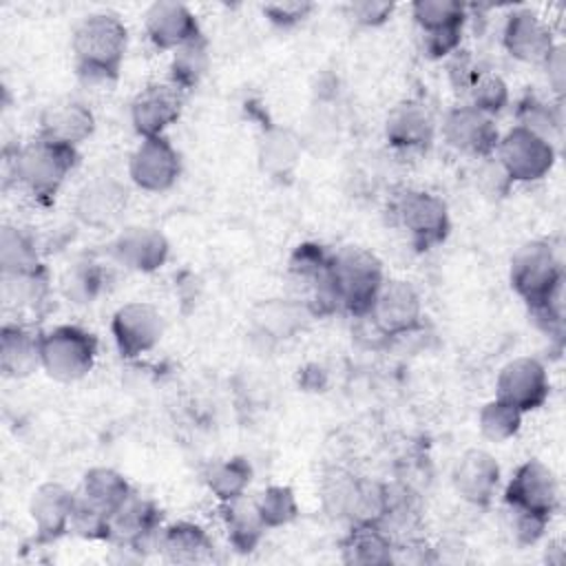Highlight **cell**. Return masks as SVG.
I'll use <instances>...</instances> for the list:
<instances>
[{"label": "cell", "instance_id": "1", "mask_svg": "<svg viewBox=\"0 0 566 566\" xmlns=\"http://www.w3.org/2000/svg\"><path fill=\"white\" fill-rule=\"evenodd\" d=\"M128 31L115 13H93L73 33L77 75L84 84H113L119 75Z\"/></svg>", "mask_w": 566, "mask_h": 566}, {"label": "cell", "instance_id": "2", "mask_svg": "<svg viewBox=\"0 0 566 566\" xmlns=\"http://www.w3.org/2000/svg\"><path fill=\"white\" fill-rule=\"evenodd\" d=\"M509 279L528 312L562 310L564 270L548 241L535 239L520 245L511 259Z\"/></svg>", "mask_w": 566, "mask_h": 566}, {"label": "cell", "instance_id": "3", "mask_svg": "<svg viewBox=\"0 0 566 566\" xmlns=\"http://www.w3.org/2000/svg\"><path fill=\"white\" fill-rule=\"evenodd\" d=\"M385 281L380 259L358 245H345L329 256V290L336 310L352 316H367Z\"/></svg>", "mask_w": 566, "mask_h": 566}, {"label": "cell", "instance_id": "4", "mask_svg": "<svg viewBox=\"0 0 566 566\" xmlns=\"http://www.w3.org/2000/svg\"><path fill=\"white\" fill-rule=\"evenodd\" d=\"M77 166V148L35 137L27 146L15 150L11 170L15 184H20L38 201H51L71 170Z\"/></svg>", "mask_w": 566, "mask_h": 566}, {"label": "cell", "instance_id": "5", "mask_svg": "<svg viewBox=\"0 0 566 566\" xmlns=\"http://www.w3.org/2000/svg\"><path fill=\"white\" fill-rule=\"evenodd\" d=\"M389 221L400 228L416 250H431L451 230L447 203L424 190H402L389 203Z\"/></svg>", "mask_w": 566, "mask_h": 566}, {"label": "cell", "instance_id": "6", "mask_svg": "<svg viewBox=\"0 0 566 566\" xmlns=\"http://www.w3.org/2000/svg\"><path fill=\"white\" fill-rule=\"evenodd\" d=\"M42 369L60 380L73 382L84 378L97 358V338L80 325H57L40 334Z\"/></svg>", "mask_w": 566, "mask_h": 566}, {"label": "cell", "instance_id": "7", "mask_svg": "<svg viewBox=\"0 0 566 566\" xmlns=\"http://www.w3.org/2000/svg\"><path fill=\"white\" fill-rule=\"evenodd\" d=\"M495 161L511 181H539L555 164V146L524 126H513L500 135Z\"/></svg>", "mask_w": 566, "mask_h": 566}, {"label": "cell", "instance_id": "8", "mask_svg": "<svg viewBox=\"0 0 566 566\" xmlns=\"http://www.w3.org/2000/svg\"><path fill=\"white\" fill-rule=\"evenodd\" d=\"M374 323L382 336H402L420 327L422 301L416 287L400 279H385L369 314L363 316Z\"/></svg>", "mask_w": 566, "mask_h": 566}, {"label": "cell", "instance_id": "9", "mask_svg": "<svg viewBox=\"0 0 566 566\" xmlns=\"http://www.w3.org/2000/svg\"><path fill=\"white\" fill-rule=\"evenodd\" d=\"M504 504L506 509L551 520L559 504V489L553 471L539 460L520 464L504 489Z\"/></svg>", "mask_w": 566, "mask_h": 566}, {"label": "cell", "instance_id": "10", "mask_svg": "<svg viewBox=\"0 0 566 566\" xmlns=\"http://www.w3.org/2000/svg\"><path fill=\"white\" fill-rule=\"evenodd\" d=\"M551 382L546 367L533 356L509 360L495 380V398L526 413L542 407L548 398Z\"/></svg>", "mask_w": 566, "mask_h": 566}, {"label": "cell", "instance_id": "11", "mask_svg": "<svg viewBox=\"0 0 566 566\" xmlns=\"http://www.w3.org/2000/svg\"><path fill=\"white\" fill-rule=\"evenodd\" d=\"M161 528L159 506L148 497L130 493V497L111 517L108 542H115L119 548L142 553L146 548H157Z\"/></svg>", "mask_w": 566, "mask_h": 566}, {"label": "cell", "instance_id": "12", "mask_svg": "<svg viewBox=\"0 0 566 566\" xmlns=\"http://www.w3.org/2000/svg\"><path fill=\"white\" fill-rule=\"evenodd\" d=\"M442 135L451 148L475 159L493 157L500 142L495 119L471 104L455 106L447 113L442 122Z\"/></svg>", "mask_w": 566, "mask_h": 566}, {"label": "cell", "instance_id": "13", "mask_svg": "<svg viewBox=\"0 0 566 566\" xmlns=\"http://www.w3.org/2000/svg\"><path fill=\"white\" fill-rule=\"evenodd\" d=\"M179 172L181 157L166 135L142 139L128 159V177L146 192H164L172 188Z\"/></svg>", "mask_w": 566, "mask_h": 566}, {"label": "cell", "instance_id": "14", "mask_svg": "<svg viewBox=\"0 0 566 566\" xmlns=\"http://www.w3.org/2000/svg\"><path fill=\"white\" fill-rule=\"evenodd\" d=\"M181 108L184 91L172 82H155L133 97L130 124L142 139L161 137L179 119Z\"/></svg>", "mask_w": 566, "mask_h": 566}, {"label": "cell", "instance_id": "15", "mask_svg": "<svg viewBox=\"0 0 566 566\" xmlns=\"http://www.w3.org/2000/svg\"><path fill=\"white\" fill-rule=\"evenodd\" d=\"M164 332V321L150 303H126L111 318V334L124 358H137L150 352Z\"/></svg>", "mask_w": 566, "mask_h": 566}, {"label": "cell", "instance_id": "16", "mask_svg": "<svg viewBox=\"0 0 566 566\" xmlns=\"http://www.w3.org/2000/svg\"><path fill=\"white\" fill-rule=\"evenodd\" d=\"M168 239L153 226H128L111 243L113 259L135 272H155L168 259Z\"/></svg>", "mask_w": 566, "mask_h": 566}, {"label": "cell", "instance_id": "17", "mask_svg": "<svg viewBox=\"0 0 566 566\" xmlns=\"http://www.w3.org/2000/svg\"><path fill=\"white\" fill-rule=\"evenodd\" d=\"M144 27L157 49L175 51L201 38V29L192 11L186 4L172 0L153 2L144 13Z\"/></svg>", "mask_w": 566, "mask_h": 566}, {"label": "cell", "instance_id": "18", "mask_svg": "<svg viewBox=\"0 0 566 566\" xmlns=\"http://www.w3.org/2000/svg\"><path fill=\"white\" fill-rule=\"evenodd\" d=\"M75 506V493L64 484L44 482L40 484L29 502V515L35 526L38 542H55L71 531V517Z\"/></svg>", "mask_w": 566, "mask_h": 566}, {"label": "cell", "instance_id": "19", "mask_svg": "<svg viewBox=\"0 0 566 566\" xmlns=\"http://www.w3.org/2000/svg\"><path fill=\"white\" fill-rule=\"evenodd\" d=\"M502 42L511 57L526 64H542L555 46L548 24L528 9L513 11L506 18Z\"/></svg>", "mask_w": 566, "mask_h": 566}, {"label": "cell", "instance_id": "20", "mask_svg": "<svg viewBox=\"0 0 566 566\" xmlns=\"http://www.w3.org/2000/svg\"><path fill=\"white\" fill-rule=\"evenodd\" d=\"M126 201L124 184L113 177H97L80 188L73 212L88 228H108L122 217Z\"/></svg>", "mask_w": 566, "mask_h": 566}, {"label": "cell", "instance_id": "21", "mask_svg": "<svg viewBox=\"0 0 566 566\" xmlns=\"http://www.w3.org/2000/svg\"><path fill=\"white\" fill-rule=\"evenodd\" d=\"M95 130L91 108L73 97H62L44 106L40 115V137L77 148Z\"/></svg>", "mask_w": 566, "mask_h": 566}, {"label": "cell", "instance_id": "22", "mask_svg": "<svg viewBox=\"0 0 566 566\" xmlns=\"http://www.w3.org/2000/svg\"><path fill=\"white\" fill-rule=\"evenodd\" d=\"M500 484V464L484 449H467L453 467V486L473 506H489Z\"/></svg>", "mask_w": 566, "mask_h": 566}, {"label": "cell", "instance_id": "23", "mask_svg": "<svg viewBox=\"0 0 566 566\" xmlns=\"http://www.w3.org/2000/svg\"><path fill=\"white\" fill-rule=\"evenodd\" d=\"M436 135V122L429 108L422 102H400L394 106L385 122V137L391 148L409 153V150H427Z\"/></svg>", "mask_w": 566, "mask_h": 566}, {"label": "cell", "instance_id": "24", "mask_svg": "<svg viewBox=\"0 0 566 566\" xmlns=\"http://www.w3.org/2000/svg\"><path fill=\"white\" fill-rule=\"evenodd\" d=\"M0 367L4 376L24 378L42 367L40 334H33L24 323H4L0 336Z\"/></svg>", "mask_w": 566, "mask_h": 566}, {"label": "cell", "instance_id": "25", "mask_svg": "<svg viewBox=\"0 0 566 566\" xmlns=\"http://www.w3.org/2000/svg\"><path fill=\"white\" fill-rule=\"evenodd\" d=\"M394 506L389 486L371 478H356L347 500L345 520L352 526H382Z\"/></svg>", "mask_w": 566, "mask_h": 566}, {"label": "cell", "instance_id": "26", "mask_svg": "<svg viewBox=\"0 0 566 566\" xmlns=\"http://www.w3.org/2000/svg\"><path fill=\"white\" fill-rule=\"evenodd\" d=\"M157 551L172 564H199L212 555V542L201 526L177 522L161 528Z\"/></svg>", "mask_w": 566, "mask_h": 566}, {"label": "cell", "instance_id": "27", "mask_svg": "<svg viewBox=\"0 0 566 566\" xmlns=\"http://www.w3.org/2000/svg\"><path fill=\"white\" fill-rule=\"evenodd\" d=\"M133 489L122 473L108 467H93L84 473L77 497L99 513L113 517V513L130 497Z\"/></svg>", "mask_w": 566, "mask_h": 566}, {"label": "cell", "instance_id": "28", "mask_svg": "<svg viewBox=\"0 0 566 566\" xmlns=\"http://www.w3.org/2000/svg\"><path fill=\"white\" fill-rule=\"evenodd\" d=\"M345 564L378 566L394 562V544L382 526H352L340 544Z\"/></svg>", "mask_w": 566, "mask_h": 566}, {"label": "cell", "instance_id": "29", "mask_svg": "<svg viewBox=\"0 0 566 566\" xmlns=\"http://www.w3.org/2000/svg\"><path fill=\"white\" fill-rule=\"evenodd\" d=\"M221 513H223V524L230 537V544L237 551H252L263 533H265V524L256 511L254 500L248 502L243 495L230 502H221Z\"/></svg>", "mask_w": 566, "mask_h": 566}, {"label": "cell", "instance_id": "30", "mask_svg": "<svg viewBox=\"0 0 566 566\" xmlns=\"http://www.w3.org/2000/svg\"><path fill=\"white\" fill-rule=\"evenodd\" d=\"M301 157V144L292 130L270 126L259 142V164L272 177H287Z\"/></svg>", "mask_w": 566, "mask_h": 566}, {"label": "cell", "instance_id": "31", "mask_svg": "<svg viewBox=\"0 0 566 566\" xmlns=\"http://www.w3.org/2000/svg\"><path fill=\"white\" fill-rule=\"evenodd\" d=\"M4 303L15 314L22 312H35L46 303L49 296V274L42 268L24 274L4 276Z\"/></svg>", "mask_w": 566, "mask_h": 566}, {"label": "cell", "instance_id": "32", "mask_svg": "<svg viewBox=\"0 0 566 566\" xmlns=\"http://www.w3.org/2000/svg\"><path fill=\"white\" fill-rule=\"evenodd\" d=\"M252 480V467L245 458H226L217 460L206 471V484L219 502L237 500L245 493Z\"/></svg>", "mask_w": 566, "mask_h": 566}, {"label": "cell", "instance_id": "33", "mask_svg": "<svg viewBox=\"0 0 566 566\" xmlns=\"http://www.w3.org/2000/svg\"><path fill=\"white\" fill-rule=\"evenodd\" d=\"M0 265L4 276L24 274L42 268L35 241L20 228L4 226L0 232Z\"/></svg>", "mask_w": 566, "mask_h": 566}, {"label": "cell", "instance_id": "34", "mask_svg": "<svg viewBox=\"0 0 566 566\" xmlns=\"http://www.w3.org/2000/svg\"><path fill=\"white\" fill-rule=\"evenodd\" d=\"M208 64H210L208 44H206V38L201 35L172 51L168 82H172L177 88L186 93L201 82V77L208 71Z\"/></svg>", "mask_w": 566, "mask_h": 566}, {"label": "cell", "instance_id": "35", "mask_svg": "<svg viewBox=\"0 0 566 566\" xmlns=\"http://www.w3.org/2000/svg\"><path fill=\"white\" fill-rule=\"evenodd\" d=\"M411 15L420 27V33H436L462 29L467 9L458 0H416L411 4Z\"/></svg>", "mask_w": 566, "mask_h": 566}, {"label": "cell", "instance_id": "36", "mask_svg": "<svg viewBox=\"0 0 566 566\" xmlns=\"http://www.w3.org/2000/svg\"><path fill=\"white\" fill-rule=\"evenodd\" d=\"M522 411H517L515 407L506 405L504 400L500 398H493L489 400L482 409H480V416H478V424H480V431L486 440L491 442H504L509 438H513L517 431H520V424H522Z\"/></svg>", "mask_w": 566, "mask_h": 566}, {"label": "cell", "instance_id": "37", "mask_svg": "<svg viewBox=\"0 0 566 566\" xmlns=\"http://www.w3.org/2000/svg\"><path fill=\"white\" fill-rule=\"evenodd\" d=\"M256 511L265 524V528H279L290 524L296 515H298V504H296V495L290 486H281V484H272L268 489H263L256 500Z\"/></svg>", "mask_w": 566, "mask_h": 566}, {"label": "cell", "instance_id": "38", "mask_svg": "<svg viewBox=\"0 0 566 566\" xmlns=\"http://www.w3.org/2000/svg\"><path fill=\"white\" fill-rule=\"evenodd\" d=\"M517 117V126H524L528 130H533L535 135L548 139L551 144L555 142V137L559 135L562 128V119L555 106L546 104L544 99L535 97V95H526L515 111Z\"/></svg>", "mask_w": 566, "mask_h": 566}, {"label": "cell", "instance_id": "39", "mask_svg": "<svg viewBox=\"0 0 566 566\" xmlns=\"http://www.w3.org/2000/svg\"><path fill=\"white\" fill-rule=\"evenodd\" d=\"M471 106L495 117L509 104V86L495 73H478L469 86Z\"/></svg>", "mask_w": 566, "mask_h": 566}, {"label": "cell", "instance_id": "40", "mask_svg": "<svg viewBox=\"0 0 566 566\" xmlns=\"http://www.w3.org/2000/svg\"><path fill=\"white\" fill-rule=\"evenodd\" d=\"M102 287V272L93 261L75 263L62 281V290L66 298L73 303H91Z\"/></svg>", "mask_w": 566, "mask_h": 566}, {"label": "cell", "instance_id": "41", "mask_svg": "<svg viewBox=\"0 0 566 566\" xmlns=\"http://www.w3.org/2000/svg\"><path fill=\"white\" fill-rule=\"evenodd\" d=\"M354 482H356V475H352L343 469H332L323 475L321 502H323V509L327 515L345 517V509H347V500L354 489Z\"/></svg>", "mask_w": 566, "mask_h": 566}, {"label": "cell", "instance_id": "42", "mask_svg": "<svg viewBox=\"0 0 566 566\" xmlns=\"http://www.w3.org/2000/svg\"><path fill=\"white\" fill-rule=\"evenodd\" d=\"M347 13L360 27H380L394 13V4L385 0H356L347 4Z\"/></svg>", "mask_w": 566, "mask_h": 566}, {"label": "cell", "instance_id": "43", "mask_svg": "<svg viewBox=\"0 0 566 566\" xmlns=\"http://www.w3.org/2000/svg\"><path fill=\"white\" fill-rule=\"evenodd\" d=\"M509 515H511V531H513V537L517 544L522 546H531L535 544L551 520L546 517H539V515H533V513H524V511H513L509 509Z\"/></svg>", "mask_w": 566, "mask_h": 566}, {"label": "cell", "instance_id": "44", "mask_svg": "<svg viewBox=\"0 0 566 566\" xmlns=\"http://www.w3.org/2000/svg\"><path fill=\"white\" fill-rule=\"evenodd\" d=\"M312 9H314L312 2H298V0L263 4V13L268 15V20L272 24H276V27H283V29L303 22L310 15Z\"/></svg>", "mask_w": 566, "mask_h": 566}, {"label": "cell", "instance_id": "45", "mask_svg": "<svg viewBox=\"0 0 566 566\" xmlns=\"http://www.w3.org/2000/svg\"><path fill=\"white\" fill-rule=\"evenodd\" d=\"M422 38V51L429 57H444L449 53H455L462 40V29L453 31H436V33H420Z\"/></svg>", "mask_w": 566, "mask_h": 566}, {"label": "cell", "instance_id": "46", "mask_svg": "<svg viewBox=\"0 0 566 566\" xmlns=\"http://www.w3.org/2000/svg\"><path fill=\"white\" fill-rule=\"evenodd\" d=\"M542 66L546 71L553 95L557 99H562L564 97V86H566V51H564V46L555 44L551 49V53L546 55V60L542 62Z\"/></svg>", "mask_w": 566, "mask_h": 566}]
</instances>
